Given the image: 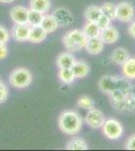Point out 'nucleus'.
<instances>
[{"mask_svg":"<svg viewBox=\"0 0 135 151\" xmlns=\"http://www.w3.org/2000/svg\"><path fill=\"white\" fill-rule=\"evenodd\" d=\"M133 85L128 79L116 76H104L99 81V88L103 93L107 94L111 104L119 103L126 98Z\"/></svg>","mask_w":135,"mask_h":151,"instance_id":"1","label":"nucleus"},{"mask_svg":"<svg viewBox=\"0 0 135 151\" xmlns=\"http://www.w3.org/2000/svg\"><path fill=\"white\" fill-rule=\"evenodd\" d=\"M83 119L74 111H65L58 117V127L67 135H75L81 131Z\"/></svg>","mask_w":135,"mask_h":151,"instance_id":"2","label":"nucleus"},{"mask_svg":"<svg viewBox=\"0 0 135 151\" xmlns=\"http://www.w3.org/2000/svg\"><path fill=\"white\" fill-rule=\"evenodd\" d=\"M88 41V36L81 29H73L63 36V45L69 52H78L85 48Z\"/></svg>","mask_w":135,"mask_h":151,"instance_id":"3","label":"nucleus"},{"mask_svg":"<svg viewBox=\"0 0 135 151\" xmlns=\"http://www.w3.org/2000/svg\"><path fill=\"white\" fill-rule=\"evenodd\" d=\"M32 81V75L30 70L25 68H17L10 74L9 83L11 86L17 89H24L28 87Z\"/></svg>","mask_w":135,"mask_h":151,"instance_id":"4","label":"nucleus"},{"mask_svg":"<svg viewBox=\"0 0 135 151\" xmlns=\"http://www.w3.org/2000/svg\"><path fill=\"white\" fill-rule=\"evenodd\" d=\"M103 134L110 140H117L123 134V127L119 121L115 119H108L102 126Z\"/></svg>","mask_w":135,"mask_h":151,"instance_id":"5","label":"nucleus"},{"mask_svg":"<svg viewBox=\"0 0 135 151\" xmlns=\"http://www.w3.org/2000/svg\"><path fill=\"white\" fill-rule=\"evenodd\" d=\"M134 8L129 2L123 1L116 5V19L121 22H130L134 18Z\"/></svg>","mask_w":135,"mask_h":151,"instance_id":"6","label":"nucleus"},{"mask_svg":"<svg viewBox=\"0 0 135 151\" xmlns=\"http://www.w3.org/2000/svg\"><path fill=\"white\" fill-rule=\"evenodd\" d=\"M113 108L119 112H127V113H135V86L133 85L129 94L123 101L119 103L112 104Z\"/></svg>","mask_w":135,"mask_h":151,"instance_id":"7","label":"nucleus"},{"mask_svg":"<svg viewBox=\"0 0 135 151\" xmlns=\"http://www.w3.org/2000/svg\"><path fill=\"white\" fill-rule=\"evenodd\" d=\"M85 121L89 127L93 129H98L102 128L103 124L105 123L106 120H105V115L103 114L102 111H100L99 109L92 108L88 110Z\"/></svg>","mask_w":135,"mask_h":151,"instance_id":"8","label":"nucleus"},{"mask_svg":"<svg viewBox=\"0 0 135 151\" xmlns=\"http://www.w3.org/2000/svg\"><path fill=\"white\" fill-rule=\"evenodd\" d=\"M53 15L55 16L56 22H58V26H69L73 23L74 17L73 14L69 9L65 8V7H60V8L56 9L53 11Z\"/></svg>","mask_w":135,"mask_h":151,"instance_id":"9","label":"nucleus"},{"mask_svg":"<svg viewBox=\"0 0 135 151\" xmlns=\"http://www.w3.org/2000/svg\"><path fill=\"white\" fill-rule=\"evenodd\" d=\"M30 29L31 26L28 23L15 24L12 29V35H13L14 40L17 41H26L29 38Z\"/></svg>","mask_w":135,"mask_h":151,"instance_id":"10","label":"nucleus"},{"mask_svg":"<svg viewBox=\"0 0 135 151\" xmlns=\"http://www.w3.org/2000/svg\"><path fill=\"white\" fill-rule=\"evenodd\" d=\"M10 17L15 24L27 23L28 9L23 6H14L10 10Z\"/></svg>","mask_w":135,"mask_h":151,"instance_id":"11","label":"nucleus"},{"mask_svg":"<svg viewBox=\"0 0 135 151\" xmlns=\"http://www.w3.org/2000/svg\"><path fill=\"white\" fill-rule=\"evenodd\" d=\"M104 45L103 40H101L100 36H97V37H90L88 38L87 45H86V50L89 55H97L99 53L102 52L103 48H104Z\"/></svg>","mask_w":135,"mask_h":151,"instance_id":"12","label":"nucleus"},{"mask_svg":"<svg viewBox=\"0 0 135 151\" xmlns=\"http://www.w3.org/2000/svg\"><path fill=\"white\" fill-rule=\"evenodd\" d=\"M100 37L104 43H108V45L115 43L119 40V31L115 27L109 25L108 27L102 29L101 33H100Z\"/></svg>","mask_w":135,"mask_h":151,"instance_id":"13","label":"nucleus"},{"mask_svg":"<svg viewBox=\"0 0 135 151\" xmlns=\"http://www.w3.org/2000/svg\"><path fill=\"white\" fill-rule=\"evenodd\" d=\"M76 63V58L70 52H63L56 58V65L60 69H72Z\"/></svg>","mask_w":135,"mask_h":151,"instance_id":"14","label":"nucleus"},{"mask_svg":"<svg viewBox=\"0 0 135 151\" xmlns=\"http://www.w3.org/2000/svg\"><path fill=\"white\" fill-rule=\"evenodd\" d=\"M40 27L43 28V30L46 33H53L56 30V28L58 27V24L56 22L55 16L53 14H45L43 18V21L40 23Z\"/></svg>","mask_w":135,"mask_h":151,"instance_id":"15","label":"nucleus"},{"mask_svg":"<svg viewBox=\"0 0 135 151\" xmlns=\"http://www.w3.org/2000/svg\"><path fill=\"white\" fill-rule=\"evenodd\" d=\"M121 72L124 78L128 80H135V58H129L121 65Z\"/></svg>","mask_w":135,"mask_h":151,"instance_id":"16","label":"nucleus"},{"mask_svg":"<svg viewBox=\"0 0 135 151\" xmlns=\"http://www.w3.org/2000/svg\"><path fill=\"white\" fill-rule=\"evenodd\" d=\"M130 58L129 52L123 47H117L113 50L111 55V60L114 64L122 65Z\"/></svg>","mask_w":135,"mask_h":151,"instance_id":"17","label":"nucleus"},{"mask_svg":"<svg viewBox=\"0 0 135 151\" xmlns=\"http://www.w3.org/2000/svg\"><path fill=\"white\" fill-rule=\"evenodd\" d=\"M48 36V33L43 30L40 26H33L30 29V35H29L28 40L32 43H40L43 41Z\"/></svg>","mask_w":135,"mask_h":151,"instance_id":"18","label":"nucleus"},{"mask_svg":"<svg viewBox=\"0 0 135 151\" xmlns=\"http://www.w3.org/2000/svg\"><path fill=\"white\" fill-rule=\"evenodd\" d=\"M72 70H73L74 74H75L76 79H82V78H85L90 72L89 65H88L87 63L77 62V60H76V63L72 67Z\"/></svg>","mask_w":135,"mask_h":151,"instance_id":"19","label":"nucleus"},{"mask_svg":"<svg viewBox=\"0 0 135 151\" xmlns=\"http://www.w3.org/2000/svg\"><path fill=\"white\" fill-rule=\"evenodd\" d=\"M66 149L68 150H87L89 149L88 143L80 137H76L71 139L66 145Z\"/></svg>","mask_w":135,"mask_h":151,"instance_id":"20","label":"nucleus"},{"mask_svg":"<svg viewBox=\"0 0 135 151\" xmlns=\"http://www.w3.org/2000/svg\"><path fill=\"white\" fill-rule=\"evenodd\" d=\"M102 15L101 7L92 5L89 6L85 10V18L87 19V21H92V22H97V20L99 19L100 16Z\"/></svg>","mask_w":135,"mask_h":151,"instance_id":"21","label":"nucleus"},{"mask_svg":"<svg viewBox=\"0 0 135 151\" xmlns=\"http://www.w3.org/2000/svg\"><path fill=\"white\" fill-rule=\"evenodd\" d=\"M29 7L30 9L40 11L45 14L51 8V1L50 0H30Z\"/></svg>","mask_w":135,"mask_h":151,"instance_id":"22","label":"nucleus"},{"mask_svg":"<svg viewBox=\"0 0 135 151\" xmlns=\"http://www.w3.org/2000/svg\"><path fill=\"white\" fill-rule=\"evenodd\" d=\"M45 16V14L41 13L40 11L33 10V9H28V18H27V23L31 27L33 26H40L43 18Z\"/></svg>","mask_w":135,"mask_h":151,"instance_id":"23","label":"nucleus"},{"mask_svg":"<svg viewBox=\"0 0 135 151\" xmlns=\"http://www.w3.org/2000/svg\"><path fill=\"white\" fill-rule=\"evenodd\" d=\"M83 31L88 36V38L97 37V36H100V33H101V29L98 26V24L96 22H92V21H87Z\"/></svg>","mask_w":135,"mask_h":151,"instance_id":"24","label":"nucleus"},{"mask_svg":"<svg viewBox=\"0 0 135 151\" xmlns=\"http://www.w3.org/2000/svg\"><path fill=\"white\" fill-rule=\"evenodd\" d=\"M58 79L64 84L70 85L74 83L76 77L72 69H60V70H58Z\"/></svg>","mask_w":135,"mask_h":151,"instance_id":"25","label":"nucleus"},{"mask_svg":"<svg viewBox=\"0 0 135 151\" xmlns=\"http://www.w3.org/2000/svg\"><path fill=\"white\" fill-rule=\"evenodd\" d=\"M101 11L104 15L108 16L111 20L116 19V5L112 2H106L101 6Z\"/></svg>","mask_w":135,"mask_h":151,"instance_id":"26","label":"nucleus"},{"mask_svg":"<svg viewBox=\"0 0 135 151\" xmlns=\"http://www.w3.org/2000/svg\"><path fill=\"white\" fill-rule=\"evenodd\" d=\"M78 106L81 107L86 110H90V109L94 108V101L89 96H82L78 101Z\"/></svg>","mask_w":135,"mask_h":151,"instance_id":"27","label":"nucleus"},{"mask_svg":"<svg viewBox=\"0 0 135 151\" xmlns=\"http://www.w3.org/2000/svg\"><path fill=\"white\" fill-rule=\"evenodd\" d=\"M111 19H110L108 16H106V15H104V14L102 13V15L100 16L99 17V19L97 20V23L98 24V26L100 27V29H104V28H106V27H108L109 25H111Z\"/></svg>","mask_w":135,"mask_h":151,"instance_id":"28","label":"nucleus"},{"mask_svg":"<svg viewBox=\"0 0 135 151\" xmlns=\"http://www.w3.org/2000/svg\"><path fill=\"white\" fill-rule=\"evenodd\" d=\"M10 38V33L5 27L0 26V42H7Z\"/></svg>","mask_w":135,"mask_h":151,"instance_id":"29","label":"nucleus"},{"mask_svg":"<svg viewBox=\"0 0 135 151\" xmlns=\"http://www.w3.org/2000/svg\"><path fill=\"white\" fill-rule=\"evenodd\" d=\"M8 98V89H7L6 85L2 84L0 85V103L5 102Z\"/></svg>","mask_w":135,"mask_h":151,"instance_id":"30","label":"nucleus"},{"mask_svg":"<svg viewBox=\"0 0 135 151\" xmlns=\"http://www.w3.org/2000/svg\"><path fill=\"white\" fill-rule=\"evenodd\" d=\"M125 148L127 150H135V134L129 137V139L125 144Z\"/></svg>","mask_w":135,"mask_h":151,"instance_id":"31","label":"nucleus"},{"mask_svg":"<svg viewBox=\"0 0 135 151\" xmlns=\"http://www.w3.org/2000/svg\"><path fill=\"white\" fill-rule=\"evenodd\" d=\"M8 55V50L4 42H0V60H4L6 58Z\"/></svg>","mask_w":135,"mask_h":151,"instance_id":"32","label":"nucleus"},{"mask_svg":"<svg viewBox=\"0 0 135 151\" xmlns=\"http://www.w3.org/2000/svg\"><path fill=\"white\" fill-rule=\"evenodd\" d=\"M128 32H129V35L132 36V37H134V38H135V21H134V22H132V23L129 25V27H128Z\"/></svg>","mask_w":135,"mask_h":151,"instance_id":"33","label":"nucleus"},{"mask_svg":"<svg viewBox=\"0 0 135 151\" xmlns=\"http://www.w3.org/2000/svg\"><path fill=\"white\" fill-rule=\"evenodd\" d=\"M14 0H0V2H2V3H11Z\"/></svg>","mask_w":135,"mask_h":151,"instance_id":"34","label":"nucleus"},{"mask_svg":"<svg viewBox=\"0 0 135 151\" xmlns=\"http://www.w3.org/2000/svg\"><path fill=\"white\" fill-rule=\"evenodd\" d=\"M1 83H2V82H1V81H0V85H1Z\"/></svg>","mask_w":135,"mask_h":151,"instance_id":"35","label":"nucleus"}]
</instances>
